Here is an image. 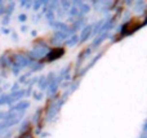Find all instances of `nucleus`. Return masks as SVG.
I'll return each instance as SVG.
<instances>
[{"instance_id":"1","label":"nucleus","mask_w":147,"mask_h":138,"mask_svg":"<svg viewBox=\"0 0 147 138\" xmlns=\"http://www.w3.org/2000/svg\"><path fill=\"white\" fill-rule=\"evenodd\" d=\"M142 25H143V20H142V18H133V20H130L129 22H128L127 25L123 27L121 36L129 35V34L134 32V31L137 30V28H140Z\"/></svg>"},{"instance_id":"2","label":"nucleus","mask_w":147,"mask_h":138,"mask_svg":"<svg viewBox=\"0 0 147 138\" xmlns=\"http://www.w3.org/2000/svg\"><path fill=\"white\" fill-rule=\"evenodd\" d=\"M59 49H56V50H52L51 53L48 54V57L45 58V61H52V59H57V58H59V57L63 54V50H61L59 53H57Z\"/></svg>"}]
</instances>
